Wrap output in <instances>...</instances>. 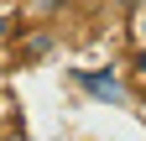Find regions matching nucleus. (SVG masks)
<instances>
[{
  "label": "nucleus",
  "instance_id": "f257e3e1",
  "mask_svg": "<svg viewBox=\"0 0 146 141\" xmlns=\"http://www.w3.org/2000/svg\"><path fill=\"white\" fill-rule=\"evenodd\" d=\"M84 84H89V94H99V99H115V104H125V89H120V78H115V73H84Z\"/></svg>",
  "mask_w": 146,
  "mask_h": 141
},
{
  "label": "nucleus",
  "instance_id": "f03ea898",
  "mask_svg": "<svg viewBox=\"0 0 146 141\" xmlns=\"http://www.w3.org/2000/svg\"><path fill=\"white\" fill-rule=\"evenodd\" d=\"M136 78L146 84V42H141V52H136Z\"/></svg>",
  "mask_w": 146,
  "mask_h": 141
},
{
  "label": "nucleus",
  "instance_id": "7ed1b4c3",
  "mask_svg": "<svg viewBox=\"0 0 146 141\" xmlns=\"http://www.w3.org/2000/svg\"><path fill=\"white\" fill-rule=\"evenodd\" d=\"M141 42H146V11H141Z\"/></svg>",
  "mask_w": 146,
  "mask_h": 141
},
{
  "label": "nucleus",
  "instance_id": "20e7f679",
  "mask_svg": "<svg viewBox=\"0 0 146 141\" xmlns=\"http://www.w3.org/2000/svg\"><path fill=\"white\" fill-rule=\"evenodd\" d=\"M0 136H5V110H0Z\"/></svg>",
  "mask_w": 146,
  "mask_h": 141
},
{
  "label": "nucleus",
  "instance_id": "39448f33",
  "mask_svg": "<svg viewBox=\"0 0 146 141\" xmlns=\"http://www.w3.org/2000/svg\"><path fill=\"white\" fill-rule=\"evenodd\" d=\"M0 26H5V21H0Z\"/></svg>",
  "mask_w": 146,
  "mask_h": 141
}]
</instances>
